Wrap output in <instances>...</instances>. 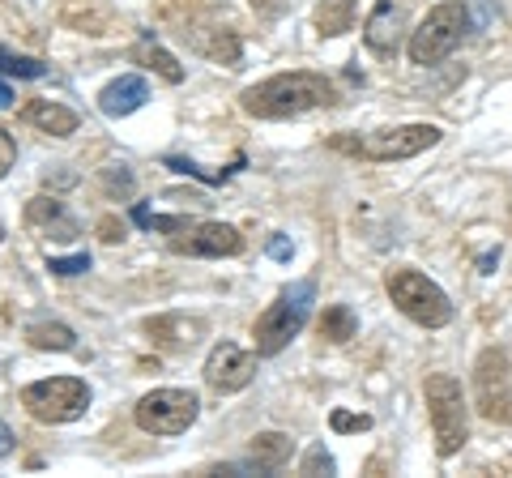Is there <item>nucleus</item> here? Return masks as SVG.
<instances>
[{
	"instance_id": "4468645a",
	"label": "nucleus",
	"mask_w": 512,
	"mask_h": 478,
	"mask_svg": "<svg viewBox=\"0 0 512 478\" xmlns=\"http://www.w3.org/2000/svg\"><path fill=\"white\" fill-rule=\"evenodd\" d=\"M150 99V86H146V77H137V73H124L116 77V82H107L103 94H99V111L111 120H124V116H133L137 107H146Z\"/></svg>"
},
{
	"instance_id": "6e6552de",
	"label": "nucleus",
	"mask_w": 512,
	"mask_h": 478,
	"mask_svg": "<svg viewBox=\"0 0 512 478\" xmlns=\"http://www.w3.org/2000/svg\"><path fill=\"white\" fill-rule=\"evenodd\" d=\"M197 414H201V397L192 389H154L137 402L133 423L146 436H180L197 423Z\"/></svg>"
},
{
	"instance_id": "6ab92c4d",
	"label": "nucleus",
	"mask_w": 512,
	"mask_h": 478,
	"mask_svg": "<svg viewBox=\"0 0 512 478\" xmlns=\"http://www.w3.org/2000/svg\"><path fill=\"white\" fill-rule=\"evenodd\" d=\"M133 60H137L141 69L158 73L167 86H180V82H184V65H180V60H175V56L167 52V47H158L154 39H141V43L133 47Z\"/></svg>"
},
{
	"instance_id": "72a5a7b5",
	"label": "nucleus",
	"mask_w": 512,
	"mask_h": 478,
	"mask_svg": "<svg viewBox=\"0 0 512 478\" xmlns=\"http://www.w3.org/2000/svg\"><path fill=\"white\" fill-rule=\"evenodd\" d=\"M9 103H13V90H9L5 82H0V107H9Z\"/></svg>"
},
{
	"instance_id": "c756f323",
	"label": "nucleus",
	"mask_w": 512,
	"mask_h": 478,
	"mask_svg": "<svg viewBox=\"0 0 512 478\" xmlns=\"http://www.w3.org/2000/svg\"><path fill=\"white\" fill-rule=\"evenodd\" d=\"M103 188H111V193H116V188L120 193H133V175H128L124 167H107L103 171Z\"/></svg>"
},
{
	"instance_id": "7ed1b4c3",
	"label": "nucleus",
	"mask_w": 512,
	"mask_h": 478,
	"mask_svg": "<svg viewBox=\"0 0 512 478\" xmlns=\"http://www.w3.org/2000/svg\"><path fill=\"white\" fill-rule=\"evenodd\" d=\"M384 291H389L397 312L410 316V321L423 325V329H444L453 321V299H448L427 274H419V269H410V265L389 269V274H384Z\"/></svg>"
},
{
	"instance_id": "1a4fd4ad",
	"label": "nucleus",
	"mask_w": 512,
	"mask_h": 478,
	"mask_svg": "<svg viewBox=\"0 0 512 478\" xmlns=\"http://www.w3.org/2000/svg\"><path fill=\"white\" fill-rule=\"evenodd\" d=\"M474 406L491 423H512V368L508 350L487 346L474 363Z\"/></svg>"
},
{
	"instance_id": "f03ea898",
	"label": "nucleus",
	"mask_w": 512,
	"mask_h": 478,
	"mask_svg": "<svg viewBox=\"0 0 512 478\" xmlns=\"http://www.w3.org/2000/svg\"><path fill=\"white\" fill-rule=\"evenodd\" d=\"M423 397H427V419H431V436H436V453L457 457L470 440V402H466L461 380L453 372H431L423 380Z\"/></svg>"
},
{
	"instance_id": "9b49d317",
	"label": "nucleus",
	"mask_w": 512,
	"mask_h": 478,
	"mask_svg": "<svg viewBox=\"0 0 512 478\" xmlns=\"http://www.w3.org/2000/svg\"><path fill=\"white\" fill-rule=\"evenodd\" d=\"M171 252L180 257H239L244 252V235H239L231 222H192V227L171 235Z\"/></svg>"
},
{
	"instance_id": "473e14b6",
	"label": "nucleus",
	"mask_w": 512,
	"mask_h": 478,
	"mask_svg": "<svg viewBox=\"0 0 512 478\" xmlns=\"http://www.w3.org/2000/svg\"><path fill=\"white\" fill-rule=\"evenodd\" d=\"M495 261H500V248H495V252H487V257H483V261H478V265H483V274H495V269H491Z\"/></svg>"
},
{
	"instance_id": "423d86ee",
	"label": "nucleus",
	"mask_w": 512,
	"mask_h": 478,
	"mask_svg": "<svg viewBox=\"0 0 512 478\" xmlns=\"http://www.w3.org/2000/svg\"><path fill=\"white\" fill-rule=\"evenodd\" d=\"M444 133L436 124H397V129H376L367 137H333V150L372 158V163H406V158H419L423 150H431Z\"/></svg>"
},
{
	"instance_id": "bb28decb",
	"label": "nucleus",
	"mask_w": 512,
	"mask_h": 478,
	"mask_svg": "<svg viewBox=\"0 0 512 478\" xmlns=\"http://www.w3.org/2000/svg\"><path fill=\"white\" fill-rule=\"evenodd\" d=\"M320 470L333 474V457L325 453V444H312L308 457H303V474H320Z\"/></svg>"
},
{
	"instance_id": "0eeeda50",
	"label": "nucleus",
	"mask_w": 512,
	"mask_h": 478,
	"mask_svg": "<svg viewBox=\"0 0 512 478\" xmlns=\"http://www.w3.org/2000/svg\"><path fill=\"white\" fill-rule=\"evenodd\" d=\"M22 406L30 419L47 423V427L77 423L90 410V385L82 376H47V380H35V385L22 389Z\"/></svg>"
},
{
	"instance_id": "aec40b11",
	"label": "nucleus",
	"mask_w": 512,
	"mask_h": 478,
	"mask_svg": "<svg viewBox=\"0 0 512 478\" xmlns=\"http://www.w3.org/2000/svg\"><path fill=\"white\" fill-rule=\"evenodd\" d=\"M26 342L35 350H56V355H69V350H77V333L69 325H60V321H35V325H26Z\"/></svg>"
},
{
	"instance_id": "f3484780",
	"label": "nucleus",
	"mask_w": 512,
	"mask_h": 478,
	"mask_svg": "<svg viewBox=\"0 0 512 478\" xmlns=\"http://www.w3.org/2000/svg\"><path fill=\"white\" fill-rule=\"evenodd\" d=\"M146 333L167 350H188V346H197V338L205 333V321H188V316H154V321H146Z\"/></svg>"
},
{
	"instance_id": "a878e982",
	"label": "nucleus",
	"mask_w": 512,
	"mask_h": 478,
	"mask_svg": "<svg viewBox=\"0 0 512 478\" xmlns=\"http://www.w3.org/2000/svg\"><path fill=\"white\" fill-rule=\"evenodd\" d=\"M329 427L333 432H367V427H372V414H350V410H333L329 414Z\"/></svg>"
},
{
	"instance_id": "b1692460",
	"label": "nucleus",
	"mask_w": 512,
	"mask_h": 478,
	"mask_svg": "<svg viewBox=\"0 0 512 478\" xmlns=\"http://www.w3.org/2000/svg\"><path fill=\"white\" fill-rule=\"evenodd\" d=\"M167 167H171V171H184V175H197V180H205V184H222L235 167H244V154L235 158V167H222V171H205V167H197V163H188V158H167Z\"/></svg>"
},
{
	"instance_id": "4be33fe9",
	"label": "nucleus",
	"mask_w": 512,
	"mask_h": 478,
	"mask_svg": "<svg viewBox=\"0 0 512 478\" xmlns=\"http://www.w3.org/2000/svg\"><path fill=\"white\" fill-rule=\"evenodd\" d=\"M359 333V316L350 304H329L325 316H320V338L333 342V346H346L350 338Z\"/></svg>"
},
{
	"instance_id": "a211bd4d",
	"label": "nucleus",
	"mask_w": 512,
	"mask_h": 478,
	"mask_svg": "<svg viewBox=\"0 0 512 478\" xmlns=\"http://www.w3.org/2000/svg\"><path fill=\"white\" fill-rule=\"evenodd\" d=\"M192 47H197L201 56L218 60V65H227V69H235L239 56H244V47H239L235 30H192Z\"/></svg>"
},
{
	"instance_id": "2eb2a0df",
	"label": "nucleus",
	"mask_w": 512,
	"mask_h": 478,
	"mask_svg": "<svg viewBox=\"0 0 512 478\" xmlns=\"http://www.w3.org/2000/svg\"><path fill=\"white\" fill-rule=\"evenodd\" d=\"M22 124H30V129H39L47 137H73L82 120H77L73 107H64L56 99H30L22 107Z\"/></svg>"
},
{
	"instance_id": "cd10ccee",
	"label": "nucleus",
	"mask_w": 512,
	"mask_h": 478,
	"mask_svg": "<svg viewBox=\"0 0 512 478\" xmlns=\"http://www.w3.org/2000/svg\"><path fill=\"white\" fill-rule=\"evenodd\" d=\"M13 163H18V141H13L9 129H0V180L13 171Z\"/></svg>"
},
{
	"instance_id": "2f4dec72",
	"label": "nucleus",
	"mask_w": 512,
	"mask_h": 478,
	"mask_svg": "<svg viewBox=\"0 0 512 478\" xmlns=\"http://www.w3.org/2000/svg\"><path fill=\"white\" fill-rule=\"evenodd\" d=\"M13 453V432H9V423H0V457H9Z\"/></svg>"
},
{
	"instance_id": "f704fd0d",
	"label": "nucleus",
	"mask_w": 512,
	"mask_h": 478,
	"mask_svg": "<svg viewBox=\"0 0 512 478\" xmlns=\"http://www.w3.org/2000/svg\"><path fill=\"white\" fill-rule=\"evenodd\" d=\"M0 239H5V222H0Z\"/></svg>"
},
{
	"instance_id": "39448f33",
	"label": "nucleus",
	"mask_w": 512,
	"mask_h": 478,
	"mask_svg": "<svg viewBox=\"0 0 512 478\" xmlns=\"http://www.w3.org/2000/svg\"><path fill=\"white\" fill-rule=\"evenodd\" d=\"M470 30V5H461V0H444V5H436L427 13V18L419 22V30H410V65H440V60H448L461 47V39H466Z\"/></svg>"
},
{
	"instance_id": "7c9ffc66",
	"label": "nucleus",
	"mask_w": 512,
	"mask_h": 478,
	"mask_svg": "<svg viewBox=\"0 0 512 478\" xmlns=\"http://www.w3.org/2000/svg\"><path fill=\"white\" fill-rule=\"evenodd\" d=\"M269 257H274V261H291V244H286V239H274V244H269Z\"/></svg>"
},
{
	"instance_id": "ddd939ff",
	"label": "nucleus",
	"mask_w": 512,
	"mask_h": 478,
	"mask_svg": "<svg viewBox=\"0 0 512 478\" xmlns=\"http://www.w3.org/2000/svg\"><path fill=\"white\" fill-rule=\"evenodd\" d=\"M402 39H406V9L393 5V0H380V5L367 13V22H363L367 52H376L380 60H393L397 47H402Z\"/></svg>"
},
{
	"instance_id": "dca6fc26",
	"label": "nucleus",
	"mask_w": 512,
	"mask_h": 478,
	"mask_svg": "<svg viewBox=\"0 0 512 478\" xmlns=\"http://www.w3.org/2000/svg\"><path fill=\"white\" fill-rule=\"evenodd\" d=\"M291 457H295V440L286 432H261L248 444V470L252 474H278V470L291 466Z\"/></svg>"
},
{
	"instance_id": "393cba45",
	"label": "nucleus",
	"mask_w": 512,
	"mask_h": 478,
	"mask_svg": "<svg viewBox=\"0 0 512 478\" xmlns=\"http://www.w3.org/2000/svg\"><path fill=\"white\" fill-rule=\"evenodd\" d=\"M47 269H52L56 278H77L90 269V252H73V257H47Z\"/></svg>"
},
{
	"instance_id": "20e7f679",
	"label": "nucleus",
	"mask_w": 512,
	"mask_h": 478,
	"mask_svg": "<svg viewBox=\"0 0 512 478\" xmlns=\"http://www.w3.org/2000/svg\"><path fill=\"white\" fill-rule=\"evenodd\" d=\"M312 299H316V286L312 282H295L261 312V321L252 325V346L261 359H274L291 346L295 333L308 325V312H312Z\"/></svg>"
},
{
	"instance_id": "412c9836",
	"label": "nucleus",
	"mask_w": 512,
	"mask_h": 478,
	"mask_svg": "<svg viewBox=\"0 0 512 478\" xmlns=\"http://www.w3.org/2000/svg\"><path fill=\"white\" fill-rule=\"evenodd\" d=\"M316 30L325 39H338L355 30V0H320L316 5Z\"/></svg>"
},
{
	"instance_id": "5701e85b",
	"label": "nucleus",
	"mask_w": 512,
	"mask_h": 478,
	"mask_svg": "<svg viewBox=\"0 0 512 478\" xmlns=\"http://www.w3.org/2000/svg\"><path fill=\"white\" fill-rule=\"evenodd\" d=\"M0 73H5V77H18V82H39V77H47V65H43L39 56L9 52V47L0 43Z\"/></svg>"
},
{
	"instance_id": "c85d7f7f",
	"label": "nucleus",
	"mask_w": 512,
	"mask_h": 478,
	"mask_svg": "<svg viewBox=\"0 0 512 478\" xmlns=\"http://www.w3.org/2000/svg\"><path fill=\"white\" fill-rule=\"evenodd\" d=\"M94 231H99V239H103V244H120V239L128 235V227H124V218H116V214H107V218H99V227H94Z\"/></svg>"
},
{
	"instance_id": "f257e3e1",
	"label": "nucleus",
	"mask_w": 512,
	"mask_h": 478,
	"mask_svg": "<svg viewBox=\"0 0 512 478\" xmlns=\"http://www.w3.org/2000/svg\"><path fill=\"white\" fill-rule=\"evenodd\" d=\"M333 103H338V86H333L325 73H308V69L274 73L239 94V107H244L252 120H299V116H308V111L333 107Z\"/></svg>"
},
{
	"instance_id": "9d476101",
	"label": "nucleus",
	"mask_w": 512,
	"mask_h": 478,
	"mask_svg": "<svg viewBox=\"0 0 512 478\" xmlns=\"http://www.w3.org/2000/svg\"><path fill=\"white\" fill-rule=\"evenodd\" d=\"M256 359H261V355H252V350H244V346H235V342H218V346L210 350V355H205L201 376H205V385H210L214 393L231 397V393H239V389H248V385H252V376H256Z\"/></svg>"
},
{
	"instance_id": "f8f14e48",
	"label": "nucleus",
	"mask_w": 512,
	"mask_h": 478,
	"mask_svg": "<svg viewBox=\"0 0 512 478\" xmlns=\"http://www.w3.org/2000/svg\"><path fill=\"white\" fill-rule=\"evenodd\" d=\"M26 227L39 239H52V244H77L82 239V222L69 214V205L56 197H30L26 201Z\"/></svg>"
}]
</instances>
